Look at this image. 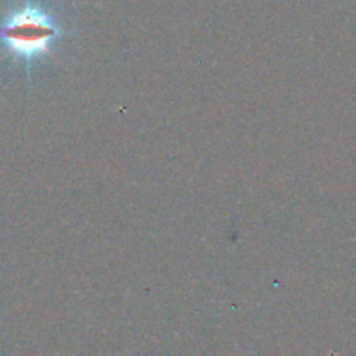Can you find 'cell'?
<instances>
[{
  "label": "cell",
  "mask_w": 356,
  "mask_h": 356,
  "mask_svg": "<svg viewBox=\"0 0 356 356\" xmlns=\"http://www.w3.org/2000/svg\"><path fill=\"white\" fill-rule=\"evenodd\" d=\"M63 33L65 30L47 10L26 3L6 17L0 26V42L10 56L31 63L47 56Z\"/></svg>",
  "instance_id": "6da1fadb"
}]
</instances>
